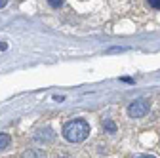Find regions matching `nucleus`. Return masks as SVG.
Returning a JSON list of instances; mask_svg holds the SVG:
<instances>
[{
  "label": "nucleus",
  "mask_w": 160,
  "mask_h": 158,
  "mask_svg": "<svg viewBox=\"0 0 160 158\" xmlns=\"http://www.w3.org/2000/svg\"><path fill=\"white\" fill-rule=\"evenodd\" d=\"M90 135V124L82 118H76V120H71L63 126V137L69 143H80L84 141Z\"/></svg>",
  "instance_id": "nucleus-1"
},
{
  "label": "nucleus",
  "mask_w": 160,
  "mask_h": 158,
  "mask_svg": "<svg viewBox=\"0 0 160 158\" xmlns=\"http://www.w3.org/2000/svg\"><path fill=\"white\" fill-rule=\"evenodd\" d=\"M149 111H151V101L145 99V97H141V99H135V101L130 103V107H128V116H130V118H141V116H145Z\"/></svg>",
  "instance_id": "nucleus-2"
},
{
  "label": "nucleus",
  "mask_w": 160,
  "mask_h": 158,
  "mask_svg": "<svg viewBox=\"0 0 160 158\" xmlns=\"http://www.w3.org/2000/svg\"><path fill=\"white\" fill-rule=\"evenodd\" d=\"M53 139H55V133L52 128H42L34 133V141H38V143H52Z\"/></svg>",
  "instance_id": "nucleus-3"
},
{
  "label": "nucleus",
  "mask_w": 160,
  "mask_h": 158,
  "mask_svg": "<svg viewBox=\"0 0 160 158\" xmlns=\"http://www.w3.org/2000/svg\"><path fill=\"white\" fill-rule=\"evenodd\" d=\"M10 141H12V137L8 133H0V151H4L10 145Z\"/></svg>",
  "instance_id": "nucleus-4"
},
{
  "label": "nucleus",
  "mask_w": 160,
  "mask_h": 158,
  "mask_svg": "<svg viewBox=\"0 0 160 158\" xmlns=\"http://www.w3.org/2000/svg\"><path fill=\"white\" fill-rule=\"evenodd\" d=\"M103 130L109 131V133H114L116 131V124L112 120H103Z\"/></svg>",
  "instance_id": "nucleus-5"
},
{
  "label": "nucleus",
  "mask_w": 160,
  "mask_h": 158,
  "mask_svg": "<svg viewBox=\"0 0 160 158\" xmlns=\"http://www.w3.org/2000/svg\"><path fill=\"white\" fill-rule=\"evenodd\" d=\"M147 6L152 8V10H160V0H145Z\"/></svg>",
  "instance_id": "nucleus-6"
},
{
  "label": "nucleus",
  "mask_w": 160,
  "mask_h": 158,
  "mask_svg": "<svg viewBox=\"0 0 160 158\" xmlns=\"http://www.w3.org/2000/svg\"><path fill=\"white\" fill-rule=\"evenodd\" d=\"M48 4H50L52 8H59V6L63 4V0H48Z\"/></svg>",
  "instance_id": "nucleus-7"
},
{
  "label": "nucleus",
  "mask_w": 160,
  "mask_h": 158,
  "mask_svg": "<svg viewBox=\"0 0 160 158\" xmlns=\"http://www.w3.org/2000/svg\"><path fill=\"white\" fill-rule=\"evenodd\" d=\"M135 158H156V156H151V154H139V156H135Z\"/></svg>",
  "instance_id": "nucleus-8"
},
{
  "label": "nucleus",
  "mask_w": 160,
  "mask_h": 158,
  "mask_svg": "<svg viewBox=\"0 0 160 158\" xmlns=\"http://www.w3.org/2000/svg\"><path fill=\"white\" fill-rule=\"evenodd\" d=\"M4 4H6V0H0V8H2Z\"/></svg>",
  "instance_id": "nucleus-9"
}]
</instances>
